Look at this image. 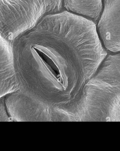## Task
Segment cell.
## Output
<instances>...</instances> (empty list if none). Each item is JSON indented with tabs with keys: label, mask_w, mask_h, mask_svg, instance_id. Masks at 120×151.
I'll return each instance as SVG.
<instances>
[{
	"label": "cell",
	"mask_w": 120,
	"mask_h": 151,
	"mask_svg": "<svg viewBox=\"0 0 120 151\" xmlns=\"http://www.w3.org/2000/svg\"><path fill=\"white\" fill-rule=\"evenodd\" d=\"M15 47L29 52L56 88L65 93L70 113L74 112L85 86L96 71L65 53L40 22L20 37Z\"/></svg>",
	"instance_id": "cell-1"
},
{
	"label": "cell",
	"mask_w": 120,
	"mask_h": 151,
	"mask_svg": "<svg viewBox=\"0 0 120 151\" xmlns=\"http://www.w3.org/2000/svg\"><path fill=\"white\" fill-rule=\"evenodd\" d=\"M71 122H120V52H108L85 86Z\"/></svg>",
	"instance_id": "cell-2"
},
{
	"label": "cell",
	"mask_w": 120,
	"mask_h": 151,
	"mask_svg": "<svg viewBox=\"0 0 120 151\" xmlns=\"http://www.w3.org/2000/svg\"><path fill=\"white\" fill-rule=\"evenodd\" d=\"M6 98L2 97L0 99V121H12L11 115L9 114L6 105Z\"/></svg>",
	"instance_id": "cell-3"
}]
</instances>
